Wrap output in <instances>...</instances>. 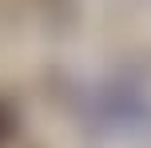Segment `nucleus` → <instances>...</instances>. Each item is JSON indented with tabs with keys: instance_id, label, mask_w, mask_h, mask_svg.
Here are the masks:
<instances>
[{
	"instance_id": "1",
	"label": "nucleus",
	"mask_w": 151,
	"mask_h": 148,
	"mask_svg": "<svg viewBox=\"0 0 151 148\" xmlns=\"http://www.w3.org/2000/svg\"><path fill=\"white\" fill-rule=\"evenodd\" d=\"M16 124H20V116H16V108L8 100H0V148L16 136Z\"/></svg>"
}]
</instances>
